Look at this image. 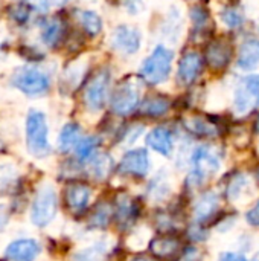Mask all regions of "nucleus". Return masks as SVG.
<instances>
[{
    "label": "nucleus",
    "instance_id": "nucleus-1",
    "mask_svg": "<svg viewBox=\"0 0 259 261\" xmlns=\"http://www.w3.org/2000/svg\"><path fill=\"white\" fill-rule=\"evenodd\" d=\"M174 52L165 46H157L154 52L143 61L140 67V76L147 84L156 86L169 78Z\"/></svg>",
    "mask_w": 259,
    "mask_h": 261
},
{
    "label": "nucleus",
    "instance_id": "nucleus-35",
    "mask_svg": "<svg viewBox=\"0 0 259 261\" xmlns=\"http://www.w3.org/2000/svg\"><path fill=\"white\" fill-rule=\"evenodd\" d=\"M8 222V213H6V208L3 205H0V229H3V226L6 225Z\"/></svg>",
    "mask_w": 259,
    "mask_h": 261
},
{
    "label": "nucleus",
    "instance_id": "nucleus-21",
    "mask_svg": "<svg viewBox=\"0 0 259 261\" xmlns=\"http://www.w3.org/2000/svg\"><path fill=\"white\" fill-rule=\"evenodd\" d=\"M81 136V127L75 122L66 124L64 128L60 133V150L61 151H69L75 145H78Z\"/></svg>",
    "mask_w": 259,
    "mask_h": 261
},
{
    "label": "nucleus",
    "instance_id": "nucleus-8",
    "mask_svg": "<svg viewBox=\"0 0 259 261\" xmlns=\"http://www.w3.org/2000/svg\"><path fill=\"white\" fill-rule=\"evenodd\" d=\"M14 86L27 95H40L49 89V78L37 69L23 67L15 73Z\"/></svg>",
    "mask_w": 259,
    "mask_h": 261
},
{
    "label": "nucleus",
    "instance_id": "nucleus-33",
    "mask_svg": "<svg viewBox=\"0 0 259 261\" xmlns=\"http://www.w3.org/2000/svg\"><path fill=\"white\" fill-rule=\"evenodd\" d=\"M220 261H247V258L237 252H224L220 255Z\"/></svg>",
    "mask_w": 259,
    "mask_h": 261
},
{
    "label": "nucleus",
    "instance_id": "nucleus-12",
    "mask_svg": "<svg viewBox=\"0 0 259 261\" xmlns=\"http://www.w3.org/2000/svg\"><path fill=\"white\" fill-rule=\"evenodd\" d=\"M232 52H234L232 43L229 40H226V38L212 40L208 46V50H206L208 64L215 70H221L231 63Z\"/></svg>",
    "mask_w": 259,
    "mask_h": 261
},
{
    "label": "nucleus",
    "instance_id": "nucleus-7",
    "mask_svg": "<svg viewBox=\"0 0 259 261\" xmlns=\"http://www.w3.org/2000/svg\"><path fill=\"white\" fill-rule=\"evenodd\" d=\"M58 203H56V196L52 188H44L41 190L34 203H32V211H31V220L37 226H46L50 223L56 214Z\"/></svg>",
    "mask_w": 259,
    "mask_h": 261
},
{
    "label": "nucleus",
    "instance_id": "nucleus-20",
    "mask_svg": "<svg viewBox=\"0 0 259 261\" xmlns=\"http://www.w3.org/2000/svg\"><path fill=\"white\" fill-rule=\"evenodd\" d=\"M137 203L128 196H121L118 199V220L121 225H128L137 217Z\"/></svg>",
    "mask_w": 259,
    "mask_h": 261
},
{
    "label": "nucleus",
    "instance_id": "nucleus-10",
    "mask_svg": "<svg viewBox=\"0 0 259 261\" xmlns=\"http://www.w3.org/2000/svg\"><path fill=\"white\" fill-rule=\"evenodd\" d=\"M140 41H142L140 32L128 24L118 26L111 37V46L124 55L136 54L140 47Z\"/></svg>",
    "mask_w": 259,
    "mask_h": 261
},
{
    "label": "nucleus",
    "instance_id": "nucleus-16",
    "mask_svg": "<svg viewBox=\"0 0 259 261\" xmlns=\"http://www.w3.org/2000/svg\"><path fill=\"white\" fill-rule=\"evenodd\" d=\"M238 67L241 70H255L259 67V40L249 38L246 40L238 54Z\"/></svg>",
    "mask_w": 259,
    "mask_h": 261
},
{
    "label": "nucleus",
    "instance_id": "nucleus-14",
    "mask_svg": "<svg viewBox=\"0 0 259 261\" xmlns=\"http://www.w3.org/2000/svg\"><path fill=\"white\" fill-rule=\"evenodd\" d=\"M38 254L40 246L35 240H18L6 249V258L11 261H34Z\"/></svg>",
    "mask_w": 259,
    "mask_h": 261
},
{
    "label": "nucleus",
    "instance_id": "nucleus-37",
    "mask_svg": "<svg viewBox=\"0 0 259 261\" xmlns=\"http://www.w3.org/2000/svg\"><path fill=\"white\" fill-rule=\"evenodd\" d=\"M133 261H151V260H148V258H145V257H137V258H134Z\"/></svg>",
    "mask_w": 259,
    "mask_h": 261
},
{
    "label": "nucleus",
    "instance_id": "nucleus-31",
    "mask_svg": "<svg viewBox=\"0 0 259 261\" xmlns=\"http://www.w3.org/2000/svg\"><path fill=\"white\" fill-rule=\"evenodd\" d=\"M9 12L18 23H24L29 17V8L24 3H17V5L11 6Z\"/></svg>",
    "mask_w": 259,
    "mask_h": 261
},
{
    "label": "nucleus",
    "instance_id": "nucleus-15",
    "mask_svg": "<svg viewBox=\"0 0 259 261\" xmlns=\"http://www.w3.org/2000/svg\"><path fill=\"white\" fill-rule=\"evenodd\" d=\"M182 243L176 237H157L150 242V251L159 260H172L180 252Z\"/></svg>",
    "mask_w": 259,
    "mask_h": 261
},
{
    "label": "nucleus",
    "instance_id": "nucleus-9",
    "mask_svg": "<svg viewBox=\"0 0 259 261\" xmlns=\"http://www.w3.org/2000/svg\"><path fill=\"white\" fill-rule=\"evenodd\" d=\"M150 171V156L143 148H136L124 154L119 164V173L133 177H145Z\"/></svg>",
    "mask_w": 259,
    "mask_h": 261
},
{
    "label": "nucleus",
    "instance_id": "nucleus-5",
    "mask_svg": "<svg viewBox=\"0 0 259 261\" xmlns=\"http://www.w3.org/2000/svg\"><path fill=\"white\" fill-rule=\"evenodd\" d=\"M194 171L189 176V180H194L195 185L203 184L209 176L218 171L220 159L209 147H198L192 154Z\"/></svg>",
    "mask_w": 259,
    "mask_h": 261
},
{
    "label": "nucleus",
    "instance_id": "nucleus-38",
    "mask_svg": "<svg viewBox=\"0 0 259 261\" xmlns=\"http://www.w3.org/2000/svg\"><path fill=\"white\" fill-rule=\"evenodd\" d=\"M255 130L258 132L259 133V115H258V118H256V124H255Z\"/></svg>",
    "mask_w": 259,
    "mask_h": 261
},
{
    "label": "nucleus",
    "instance_id": "nucleus-3",
    "mask_svg": "<svg viewBox=\"0 0 259 261\" xmlns=\"http://www.w3.org/2000/svg\"><path fill=\"white\" fill-rule=\"evenodd\" d=\"M140 101V87L133 78L124 80L113 92L111 96V110L119 116L131 115Z\"/></svg>",
    "mask_w": 259,
    "mask_h": 261
},
{
    "label": "nucleus",
    "instance_id": "nucleus-29",
    "mask_svg": "<svg viewBox=\"0 0 259 261\" xmlns=\"http://www.w3.org/2000/svg\"><path fill=\"white\" fill-rule=\"evenodd\" d=\"M110 217H111V210L107 205H99V206H96V211L93 213L90 222L96 228H104L108 223Z\"/></svg>",
    "mask_w": 259,
    "mask_h": 261
},
{
    "label": "nucleus",
    "instance_id": "nucleus-13",
    "mask_svg": "<svg viewBox=\"0 0 259 261\" xmlns=\"http://www.w3.org/2000/svg\"><path fill=\"white\" fill-rule=\"evenodd\" d=\"M92 190L85 184H72L66 190V205L73 214L82 213L90 200Z\"/></svg>",
    "mask_w": 259,
    "mask_h": 261
},
{
    "label": "nucleus",
    "instance_id": "nucleus-4",
    "mask_svg": "<svg viewBox=\"0 0 259 261\" xmlns=\"http://www.w3.org/2000/svg\"><path fill=\"white\" fill-rule=\"evenodd\" d=\"M259 107V75L243 78L235 89L234 109L238 115H247Z\"/></svg>",
    "mask_w": 259,
    "mask_h": 261
},
{
    "label": "nucleus",
    "instance_id": "nucleus-22",
    "mask_svg": "<svg viewBox=\"0 0 259 261\" xmlns=\"http://www.w3.org/2000/svg\"><path fill=\"white\" fill-rule=\"evenodd\" d=\"M218 208V197L214 193H208L200 197L197 206H195V217L198 220L209 219Z\"/></svg>",
    "mask_w": 259,
    "mask_h": 261
},
{
    "label": "nucleus",
    "instance_id": "nucleus-18",
    "mask_svg": "<svg viewBox=\"0 0 259 261\" xmlns=\"http://www.w3.org/2000/svg\"><path fill=\"white\" fill-rule=\"evenodd\" d=\"M183 125L195 136H215L218 125L203 115H192L183 121Z\"/></svg>",
    "mask_w": 259,
    "mask_h": 261
},
{
    "label": "nucleus",
    "instance_id": "nucleus-28",
    "mask_svg": "<svg viewBox=\"0 0 259 261\" xmlns=\"http://www.w3.org/2000/svg\"><path fill=\"white\" fill-rule=\"evenodd\" d=\"M221 20H223L229 28L237 29V28H240V26L243 24L244 17H243V14H241L238 9H235V8H226V9L221 12Z\"/></svg>",
    "mask_w": 259,
    "mask_h": 261
},
{
    "label": "nucleus",
    "instance_id": "nucleus-39",
    "mask_svg": "<svg viewBox=\"0 0 259 261\" xmlns=\"http://www.w3.org/2000/svg\"><path fill=\"white\" fill-rule=\"evenodd\" d=\"M256 179L259 180V170H258V173H256Z\"/></svg>",
    "mask_w": 259,
    "mask_h": 261
},
{
    "label": "nucleus",
    "instance_id": "nucleus-34",
    "mask_svg": "<svg viewBox=\"0 0 259 261\" xmlns=\"http://www.w3.org/2000/svg\"><path fill=\"white\" fill-rule=\"evenodd\" d=\"M31 3H32V6H35L40 11H46L49 6V0H31Z\"/></svg>",
    "mask_w": 259,
    "mask_h": 261
},
{
    "label": "nucleus",
    "instance_id": "nucleus-17",
    "mask_svg": "<svg viewBox=\"0 0 259 261\" xmlns=\"http://www.w3.org/2000/svg\"><path fill=\"white\" fill-rule=\"evenodd\" d=\"M147 145L163 156H169L172 151V133L166 127H156L147 135Z\"/></svg>",
    "mask_w": 259,
    "mask_h": 261
},
{
    "label": "nucleus",
    "instance_id": "nucleus-2",
    "mask_svg": "<svg viewBox=\"0 0 259 261\" xmlns=\"http://www.w3.org/2000/svg\"><path fill=\"white\" fill-rule=\"evenodd\" d=\"M26 139H27V148L34 156L43 158L49 153L50 147L47 141V124L41 112L32 110L27 115Z\"/></svg>",
    "mask_w": 259,
    "mask_h": 261
},
{
    "label": "nucleus",
    "instance_id": "nucleus-11",
    "mask_svg": "<svg viewBox=\"0 0 259 261\" xmlns=\"http://www.w3.org/2000/svg\"><path fill=\"white\" fill-rule=\"evenodd\" d=\"M203 69V58L198 52H188L179 63L177 69V81L180 86L192 84Z\"/></svg>",
    "mask_w": 259,
    "mask_h": 261
},
{
    "label": "nucleus",
    "instance_id": "nucleus-25",
    "mask_svg": "<svg viewBox=\"0 0 259 261\" xmlns=\"http://www.w3.org/2000/svg\"><path fill=\"white\" fill-rule=\"evenodd\" d=\"M111 165H113V161L110 159V156L101 154L95 158V161L92 162V173L95 174L96 179H105L108 173L111 171Z\"/></svg>",
    "mask_w": 259,
    "mask_h": 261
},
{
    "label": "nucleus",
    "instance_id": "nucleus-23",
    "mask_svg": "<svg viewBox=\"0 0 259 261\" xmlns=\"http://www.w3.org/2000/svg\"><path fill=\"white\" fill-rule=\"evenodd\" d=\"M63 35H64V23L58 18H53L52 21H49L43 31V40L49 46L58 44V41L63 38Z\"/></svg>",
    "mask_w": 259,
    "mask_h": 261
},
{
    "label": "nucleus",
    "instance_id": "nucleus-6",
    "mask_svg": "<svg viewBox=\"0 0 259 261\" xmlns=\"http://www.w3.org/2000/svg\"><path fill=\"white\" fill-rule=\"evenodd\" d=\"M108 89H110V73L107 70H101L95 76H92L84 92V102L87 109L92 112L101 110L107 102Z\"/></svg>",
    "mask_w": 259,
    "mask_h": 261
},
{
    "label": "nucleus",
    "instance_id": "nucleus-36",
    "mask_svg": "<svg viewBox=\"0 0 259 261\" xmlns=\"http://www.w3.org/2000/svg\"><path fill=\"white\" fill-rule=\"evenodd\" d=\"M66 2H69V0H52V3H55V5H64Z\"/></svg>",
    "mask_w": 259,
    "mask_h": 261
},
{
    "label": "nucleus",
    "instance_id": "nucleus-27",
    "mask_svg": "<svg viewBox=\"0 0 259 261\" xmlns=\"http://www.w3.org/2000/svg\"><path fill=\"white\" fill-rule=\"evenodd\" d=\"M105 255V246L104 245H95L89 249L81 251L73 257V261H101Z\"/></svg>",
    "mask_w": 259,
    "mask_h": 261
},
{
    "label": "nucleus",
    "instance_id": "nucleus-32",
    "mask_svg": "<svg viewBox=\"0 0 259 261\" xmlns=\"http://www.w3.org/2000/svg\"><path fill=\"white\" fill-rule=\"evenodd\" d=\"M246 219H247V222H249L252 226H259V200L258 203H256L250 211H247Z\"/></svg>",
    "mask_w": 259,
    "mask_h": 261
},
{
    "label": "nucleus",
    "instance_id": "nucleus-26",
    "mask_svg": "<svg viewBox=\"0 0 259 261\" xmlns=\"http://www.w3.org/2000/svg\"><path fill=\"white\" fill-rule=\"evenodd\" d=\"M99 145V139L95 138V136H89V138H84L82 141L78 142L76 145V156L84 161V159H89L93 151L96 150V147Z\"/></svg>",
    "mask_w": 259,
    "mask_h": 261
},
{
    "label": "nucleus",
    "instance_id": "nucleus-24",
    "mask_svg": "<svg viewBox=\"0 0 259 261\" xmlns=\"http://www.w3.org/2000/svg\"><path fill=\"white\" fill-rule=\"evenodd\" d=\"M79 20H81V24L82 28L85 29V32L92 37L98 35L102 29V20L101 17L93 12V11H84L81 15H79Z\"/></svg>",
    "mask_w": 259,
    "mask_h": 261
},
{
    "label": "nucleus",
    "instance_id": "nucleus-30",
    "mask_svg": "<svg viewBox=\"0 0 259 261\" xmlns=\"http://www.w3.org/2000/svg\"><path fill=\"white\" fill-rule=\"evenodd\" d=\"M191 15H192V21H194V26L197 28V31L202 32L203 29H208L209 14H208V11L205 8H200V6L194 8L192 12H191Z\"/></svg>",
    "mask_w": 259,
    "mask_h": 261
},
{
    "label": "nucleus",
    "instance_id": "nucleus-19",
    "mask_svg": "<svg viewBox=\"0 0 259 261\" xmlns=\"http://www.w3.org/2000/svg\"><path fill=\"white\" fill-rule=\"evenodd\" d=\"M169 99H166L165 96H150L143 101L142 107H140V113L145 116H163L165 113H168L169 110Z\"/></svg>",
    "mask_w": 259,
    "mask_h": 261
}]
</instances>
